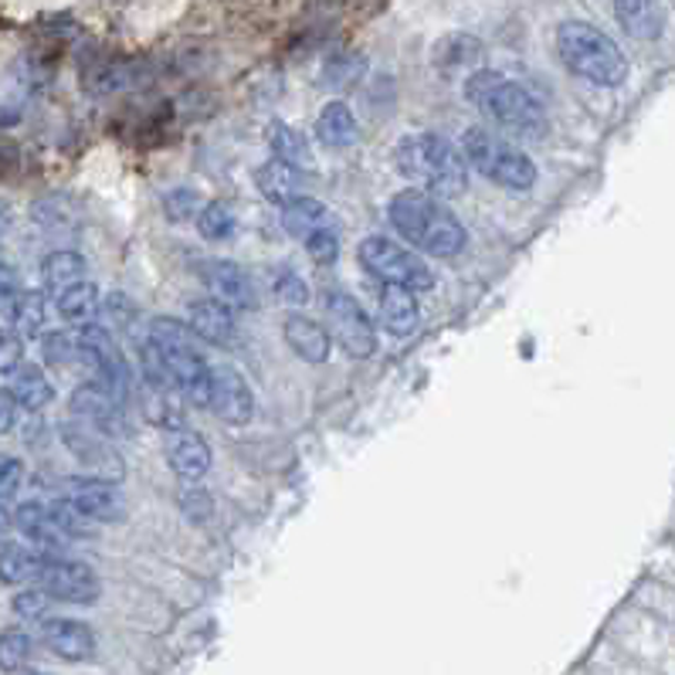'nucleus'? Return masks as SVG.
<instances>
[{
  "mask_svg": "<svg viewBox=\"0 0 675 675\" xmlns=\"http://www.w3.org/2000/svg\"><path fill=\"white\" fill-rule=\"evenodd\" d=\"M466 99L495 126L523 140H540L550 126L543 105L530 89L489 69H479L466 79Z\"/></svg>",
  "mask_w": 675,
  "mask_h": 675,
  "instance_id": "f257e3e1",
  "label": "nucleus"
},
{
  "mask_svg": "<svg viewBox=\"0 0 675 675\" xmlns=\"http://www.w3.org/2000/svg\"><path fill=\"white\" fill-rule=\"evenodd\" d=\"M390 224L405 242L438 258H452L466 248V228L459 217L418 187L390 201Z\"/></svg>",
  "mask_w": 675,
  "mask_h": 675,
  "instance_id": "f03ea898",
  "label": "nucleus"
},
{
  "mask_svg": "<svg viewBox=\"0 0 675 675\" xmlns=\"http://www.w3.org/2000/svg\"><path fill=\"white\" fill-rule=\"evenodd\" d=\"M398 171L431 197H459L469 187L466 156L434 133H415L398 143Z\"/></svg>",
  "mask_w": 675,
  "mask_h": 675,
  "instance_id": "7ed1b4c3",
  "label": "nucleus"
},
{
  "mask_svg": "<svg viewBox=\"0 0 675 675\" xmlns=\"http://www.w3.org/2000/svg\"><path fill=\"white\" fill-rule=\"evenodd\" d=\"M556 54L574 75L601 89H617L628 79L625 51L587 21H564L556 28Z\"/></svg>",
  "mask_w": 675,
  "mask_h": 675,
  "instance_id": "20e7f679",
  "label": "nucleus"
},
{
  "mask_svg": "<svg viewBox=\"0 0 675 675\" xmlns=\"http://www.w3.org/2000/svg\"><path fill=\"white\" fill-rule=\"evenodd\" d=\"M150 344L160 350L166 370H171L177 390L197 408H207L211 401V367L197 350V336L191 326H184L181 319H153L150 323Z\"/></svg>",
  "mask_w": 675,
  "mask_h": 675,
  "instance_id": "39448f33",
  "label": "nucleus"
},
{
  "mask_svg": "<svg viewBox=\"0 0 675 675\" xmlns=\"http://www.w3.org/2000/svg\"><path fill=\"white\" fill-rule=\"evenodd\" d=\"M462 156L485 181H492L499 187L530 191L536 184V163L520 146L499 140L495 133H489L482 126L462 133Z\"/></svg>",
  "mask_w": 675,
  "mask_h": 675,
  "instance_id": "423d86ee",
  "label": "nucleus"
},
{
  "mask_svg": "<svg viewBox=\"0 0 675 675\" xmlns=\"http://www.w3.org/2000/svg\"><path fill=\"white\" fill-rule=\"evenodd\" d=\"M360 265L380 278L383 286H405V289H431L434 286V275L425 265V258H418L415 252H408L405 245L390 242V238H367L357 252Z\"/></svg>",
  "mask_w": 675,
  "mask_h": 675,
  "instance_id": "0eeeda50",
  "label": "nucleus"
},
{
  "mask_svg": "<svg viewBox=\"0 0 675 675\" xmlns=\"http://www.w3.org/2000/svg\"><path fill=\"white\" fill-rule=\"evenodd\" d=\"M323 313H326V329L333 333V340L340 344L354 360H364L374 354V347H377L374 323L350 293L329 289L323 296Z\"/></svg>",
  "mask_w": 675,
  "mask_h": 675,
  "instance_id": "6e6552de",
  "label": "nucleus"
},
{
  "mask_svg": "<svg viewBox=\"0 0 675 675\" xmlns=\"http://www.w3.org/2000/svg\"><path fill=\"white\" fill-rule=\"evenodd\" d=\"M75 344H79V357H85L92 364L99 387H105L112 398H123L130 377H126V360H123L116 340H112V333L105 326L85 323L75 336Z\"/></svg>",
  "mask_w": 675,
  "mask_h": 675,
  "instance_id": "1a4fd4ad",
  "label": "nucleus"
},
{
  "mask_svg": "<svg viewBox=\"0 0 675 675\" xmlns=\"http://www.w3.org/2000/svg\"><path fill=\"white\" fill-rule=\"evenodd\" d=\"M197 275L204 289L211 293L214 303L228 306L232 313L235 309H255L258 299H255V289H252V278L242 265L235 262H224V258H214V262H201L197 265Z\"/></svg>",
  "mask_w": 675,
  "mask_h": 675,
  "instance_id": "9d476101",
  "label": "nucleus"
},
{
  "mask_svg": "<svg viewBox=\"0 0 675 675\" xmlns=\"http://www.w3.org/2000/svg\"><path fill=\"white\" fill-rule=\"evenodd\" d=\"M207 408L228 425H245L255 415V398L248 380L235 367H211V401Z\"/></svg>",
  "mask_w": 675,
  "mask_h": 675,
  "instance_id": "9b49d317",
  "label": "nucleus"
},
{
  "mask_svg": "<svg viewBox=\"0 0 675 675\" xmlns=\"http://www.w3.org/2000/svg\"><path fill=\"white\" fill-rule=\"evenodd\" d=\"M41 591L54 601L92 604L99 597V577L92 567L79 564V560H48L41 574Z\"/></svg>",
  "mask_w": 675,
  "mask_h": 675,
  "instance_id": "f8f14e48",
  "label": "nucleus"
},
{
  "mask_svg": "<svg viewBox=\"0 0 675 675\" xmlns=\"http://www.w3.org/2000/svg\"><path fill=\"white\" fill-rule=\"evenodd\" d=\"M41 638L54 655L65 658V662H85V658L95 655L92 628L82 625V622H72V617H54V622H44Z\"/></svg>",
  "mask_w": 675,
  "mask_h": 675,
  "instance_id": "ddd939ff",
  "label": "nucleus"
},
{
  "mask_svg": "<svg viewBox=\"0 0 675 675\" xmlns=\"http://www.w3.org/2000/svg\"><path fill=\"white\" fill-rule=\"evenodd\" d=\"M69 489H72L69 499L79 505V510H82L89 520L109 523V520H120V517H123V499H120V492L112 489L109 482H102V479H79V482H72Z\"/></svg>",
  "mask_w": 675,
  "mask_h": 675,
  "instance_id": "4468645a",
  "label": "nucleus"
},
{
  "mask_svg": "<svg viewBox=\"0 0 675 675\" xmlns=\"http://www.w3.org/2000/svg\"><path fill=\"white\" fill-rule=\"evenodd\" d=\"M166 462H171V469L181 479L197 482L211 469V448L194 431H174L171 441H166Z\"/></svg>",
  "mask_w": 675,
  "mask_h": 675,
  "instance_id": "2eb2a0df",
  "label": "nucleus"
},
{
  "mask_svg": "<svg viewBox=\"0 0 675 675\" xmlns=\"http://www.w3.org/2000/svg\"><path fill=\"white\" fill-rule=\"evenodd\" d=\"M194 336L214 344V347H228L235 344V313L228 306H221L214 299H197L191 303V323Z\"/></svg>",
  "mask_w": 675,
  "mask_h": 675,
  "instance_id": "dca6fc26",
  "label": "nucleus"
},
{
  "mask_svg": "<svg viewBox=\"0 0 675 675\" xmlns=\"http://www.w3.org/2000/svg\"><path fill=\"white\" fill-rule=\"evenodd\" d=\"M286 344L293 347L296 357H303L306 364H323L329 357V329L319 326L316 319L293 313L286 316Z\"/></svg>",
  "mask_w": 675,
  "mask_h": 675,
  "instance_id": "f3484780",
  "label": "nucleus"
},
{
  "mask_svg": "<svg viewBox=\"0 0 675 675\" xmlns=\"http://www.w3.org/2000/svg\"><path fill=\"white\" fill-rule=\"evenodd\" d=\"M418 319H421V313H418L415 289H405V286L380 289V323L387 326V333L408 336V333H415Z\"/></svg>",
  "mask_w": 675,
  "mask_h": 675,
  "instance_id": "a211bd4d",
  "label": "nucleus"
},
{
  "mask_svg": "<svg viewBox=\"0 0 675 675\" xmlns=\"http://www.w3.org/2000/svg\"><path fill=\"white\" fill-rule=\"evenodd\" d=\"M357 116H354V109L347 102H326L323 112H319V120H316V136L323 146L329 150H347L357 143Z\"/></svg>",
  "mask_w": 675,
  "mask_h": 675,
  "instance_id": "6ab92c4d",
  "label": "nucleus"
},
{
  "mask_svg": "<svg viewBox=\"0 0 675 675\" xmlns=\"http://www.w3.org/2000/svg\"><path fill=\"white\" fill-rule=\"evenodd\" d=\"M72 411H75L85 425H92V428H99V431H112V428H116V421H120L116 398H112V393H109L105 387H99V383H85V387L75 390Z\"/></svg>",
  "mask_w": 675,
  "mask_h": 675,
  "instance_id": "aec40b11",
  "label": "nucleus"
},
{
  "mask_svg": "<svg viewBox=\"0 0 675 675\" xmlns=\"http://www.w3.org/2000/svg\"><path fill=\"white\" fill-rule=\"evenodd\" d=\"M255 184H258V191L265 194V201H272V204H289V201H296L299 197V166H293V163H286V160H268V163H262L258 166V174H255Z\"/></svg>",
  "mask_w": 675,
  "mask_h": 675,
  "instance_id": "412c9836",
  "label": "nucleus"
},
{
  "mask_svg": "<svg viewBox=\"0 0 675 675\" xmlns=\"http://www.w3.org/2000/svg\"><path fill=\"white\" fill-rule=\"evenodd\" d=\"M41 278L48 293L65 296L69 289L85 283V258L79 252H51L41 262Z\"/></svg>",
  "mask_w": 675,
  "mask_h": 675,
  "instance_id": "4be33fe9",
  "label": "nucleus"
},
{
  "mask_svg": "<svg viewBox=\"0 0 675 675\" xmlns=\"http://www.w3.org/2000/svg\"><path fill=\"white\" fill-rule=\"evenodd\" d=\"M283 224H286V232L293 235V238H309V235H316V232H323V228H333V217H329V211H326V204H319L316 197H306V194H299L296 201H289L286 207H283Z\"/></svg>",
  "mask_w": 675,
  "mask_h": 675,
  "instance_id": "5701e85b",
  "label": "nucleus"
},
{
  "mask_svg": "<svg viewBox=\"0 0 675 675\" xmlns=\"http://www.w3.org/2000/svg\"><path fill=\"white\" fill-rule=\"evenodd\" d=\"M44 550H28V546H8L0 553V581L4 584H24V581H41L48 567Z\"/></svg>",
  "mask_w": 675,
  "mask_h": 675,
  "instance_id": "b1692460",
  "label": "nucleus"
},
{
  "mask_svg": "<svg viewBox=\"0 0 675 675\" xmlns=\"http://www.w3.org/2000/svg\"><path fill=\"white\" fill-rule=\"evenodd\" d=\"M614 14H617V24L638 41H652L662 31L655 0H614Z\"/></svg>",
  "mask_w": 675,
  "mask_h": 675,
  "instance_id": "393cba45",
  "label": "nucleus"
},
{
  "mask_svg": "<svg viewBox=\"0 0 675 675\" xmlns=\"http://www.w3.org/2000/svg\"><path fill=\"white\" fill-rule=\"evenodd\" d=\"M14 523L28 540L41 543V546H54L62 540V530L51 517V505H44V502H24L21 510L14 513Z\"/></svg>",
  "mask_w": 675,
  "mask_h": 675,
  "instance_id": "a878e982",
  "label": "nucleus"
},
{
  "mask_svg": "<svg viewBox=\"0 0 675 675\" xmlns=\"http://www.w3.org/2000/svg\"><path fill=\"white\" fill-rule=\"evenodd\" d=\"M482 59V44L469 34H448L434 44V65L441 72H462Z\"/></svg>",
  "mask_w": 675,
  "mask_h": 675,
  "instance_id": "bb28decb",
  "label": "nucleus"
},
{
  "mask_svg": "<svg viewBox=\"0 0 675 675\" xmlns=\"http://www.w3.org/2000/svg\"><path fill=\"white\" fill-rule=\"evenodd\" d=\"M11 393H14V401L28 411H38L51 401V383L48 377L41 374V367H21L14 374V383H11Z\"/></svg>",
  "mask_w": 675,
  "mask_h": 675,
  "instance_id": "cd10ccee",
  "label": "nucleus"
},
{
  "mask_svg": "<svg viewBox=\"0 0 675 675\" xmlns=\"http://www.w3.org/2000/svg\"><path fill=\"white\" fill-rule=\"evenodd\" d=\"M268 146H272V156H275V160H286V163H293V166H306V163H309V146H306V140H303L293 126H286V123H272V126H268Z\"/></svg>",
  "mask_w": 675,
  "mask_h": 675,
  "instance_id": "c85d7f7f",
  "label": "nucleus"
},
{
  "mask_svg": "<svg viewBox=\"0 0 675 675\" xmlns=\"http://www.w3.org/2000/svg\"><path fill=\"white\" fill-rule=\"evenodd\" d=\"M65 438H69V448L72 452L85 462V466H92V469H102V466H120V459L109 452V444L105 441H99V438H92L89 431H79V428H65Z\"/></svg>",
  "mask_w": 675,
  "mask_h": 675,
  "instance_id": "c756f323",
  "label": "nucleus"
},
{
  "mask_svg": "<svg viewBox=\"0 0 675 675\" xmlns=\"http://www.w3.org/2000/svg\"><path fill=\"white\" fill-rule=\"evenodd\" d=\"M99 309V289L92 283H82L75 289H69L65 296H59V313L69 323H89Z\"/></svg>",
  "mask_w": 675,
  "mask_h": 675,
  "instance_id": "7c9ffc66",
  "label": "nucleus"
},
{
  "mask_svg": "<svg viewBox=\"0 0 675 675\" xmlns=\"http://www.w3.org/2000/svg\"><path fill=\"white\" fill-rule=\"evenodd\" d=\"M11 323H14V333L38 336L41 326H44V299L38 293H21L11 303Z\"/></svg>",
  "mask_w": 675,
  "mask_h": 675,
  "instance_id": "2f4dec72",
  "label": "nucleus"
},
{
  "mask_svg": "<svg viewBox=\"0 0 675 675\" xmlns=\"http://www.w3.org/2000/svg\"><path fill=\"white\" fill-rule=\"evenodd\" d=\"M197 232L207 238V242H224L235 235V214L232 207H224L221 201L207 204L201 214H197Z\"/></svg>",
  "mask_w": 675,
  "mask_h": 675,
  "instance_id": "473e14b6",
  "label": "nucleus"
},
{
  "mask_svg": "<svg viewBox=\"0 0 675 675\" xmlns=\"http://www.w3.org/2000/svg\"><path fill=\"white\" fill-rule=\"evenodd\" d=\"M48 505H51V517H54V523H59L62 536H89L92 533L95 520H89L72 499H54Z\"/></svg>",
  "mask_w": 675,
  "mask_h": 675,
  "instance_id": "72a5a7b5",
  "label": "nucleus"
},
{
  "mask_svg": "<svg viewBox=\"0 0 675 675\" xmlns=\"http://www.w3.org/2000/svg\"><path fill=\"white\" fill-rule=\"evenodd\" d=\"M28 655H31V638L24 632L11 628L0 635V668L4 672H21Z\"/></svg>",
  "mask_w": 675,
  "mask_h": 675,
  "instance_id": "f704fd0d",
  "label": "nucleus"
},
{
  "mask_svg": "<svg viewBox=\"0 0 675 675\" xmlns=\"http://www.w3.org/2000/svg\"><path fill=\"white\" fill-rule=\"evenodd\" d=\"M306 252L316 265H333L336 258H340V238H336L333 228H323V232L306 238Z\"/></svg>",
  "mask_w": 675,
  "mask_h": 675,
  "instance_id": "c9c22d12",
  "label": "nucleus"
},
{
  "mask_svg": "<svg viewBox=\"0 0 675 675\" xmlns=\"http://www.w3.org/2000/svg\"><path fill=\"white\" fill-rule=\"evenodd\" d=\"M21 360H24V344H21V336L11 333V329H0V374H14V370H21Z\"/></svg>",
  "mask_w": 675,
  "mask_h": 675,
  "instance_id": "e433bc0d",
  "label": "nucleus"
},
{
  "mask_svg": "<svg viewBox=\"0 0 675 675\" xmlns=\"http://www.w3.org/2000/svg\"><path fill=\"white\" fill-rule=\"evenodd\" d=\"M72 354H79V344L69 333H48L44 336V357L51 364H65V360H72Z\"/></svg>",
  "mask_w": 675,
  "mask_h": 675,
  "instance_id": "4c0bfd02",
  "label": "nucleus"
},
{
  "mask_svg": "<svg viewBox=\"0 0 675 675\" xmlns=\"http://www.w3.org/2000/svg\"><path fill=\"white\" fill-rule=\"evenodd\" d=\"M24 479V466L14 456H0V499H8L21 489Z\"/></svg>",
  "mask_w": 675,
  "mask_h": 675,
  "instance_id": "58836bf2",
  "label": "nucleus"
},
{
  "mask_svg": "<svg viewBox=\"0 0 675 675\" xmlns=\"http://www.w3.org/2000/svg\"><path fill=\"white\" fill-rule=\"evenodd\" d=\"M14 614L21 617H44L48 614V594L44 591H24L14 597Z\"/></svg>",
  "mask_w": 675,
  "mask_h": 675,
  "instance_id": "ea45409f",
  "label": "nucleus"
},
{
  "mask_svg": "<svg viewBox=\"0 0 675 675\" xmlns=\"http://www.w3.org/2000/svg\"><path fill=\"white\" fill-rule=\"evenodd\" d=\"M194 211H197V197H194L191 191H174V194H166V214H171L174 221H187Z\"/></svg>",
  "mask_w": 675,
  "mask_h": 675,
  "instance_id": "a19ab883",
  "label": "nucleus"
},
{
  "mask_svg": "<svg viewBox=\"0 0 675 675\" xmlns=\"http://www.w3.org/2000/svg\"><path fill=\"white\" fill-rule=\"evenodd\" d=\"M21 296V283H18V272L11 265L0 262V306H11Z\"/></svg>",
  "mask_w": 675,
  "mask_h": 675,
  "instance_id": "79ce46f5",
  "label": "nucleus"
},
{
  "mask_svg": "<svg viewBox=\"0 0 675 675\" xmlns=\"http://www.w3.org/2000/svg\"><path fill=\"white\" fill-rule=\"evenodd\" d=\"M278 296H283L286 303H293V306H299V303H306V286H303V278L299 275H293V272H286L283 275V283H278Z\"/></svg>",
  "mask_w": 675,
  "mask_h": 675,
  "instance_id": "37998d69",
  "label": "nucleus"
},
{
  "mask_svg": "<svg viewBox=\"0 0 675 675\" xmlns=\"http://www.w3.org/2000/svg\"><path fill=\"white\" fill-rule=\"evenodd\" d=\"M14 418H18V401L8 387H0V434L14 428Z\"/></svg>",
  "mask_w": 675,
  "mask_h": 675,
  "instance_id": "c03bdc74",
  "label": "nucleus"
},
{
  "mask_svg": "<svg viewBox=\"0 0 675 675\" xmlns=\"http://www.w3.org/2000/svg\"><path fill=\"white\" fill-rule=\"evenodd\" d=\"M8 526H11V520H8V510H4V499H0V540H4Z\"/></svg>",
  "mask_w": 675,
  "mask_h": 675,
  "instance_id": "a18cd8bd",
  "label": "nucleus"
},
{
  "mask_svg": "<svg viewBox=\"0 0 675 675\" xmlns=\"http://www.w3.org/2000/svg\"><path fill=\"white\" fill-rule=\"evenodd\" d=\"M21 675H44V672H31V668H28V672H21Z\"/></svg>",
  "mask_w": 675,
  "mask_h": 675,
  "instance_id": "49530a36",
  "label": "nucleus"
}]
</instances>
